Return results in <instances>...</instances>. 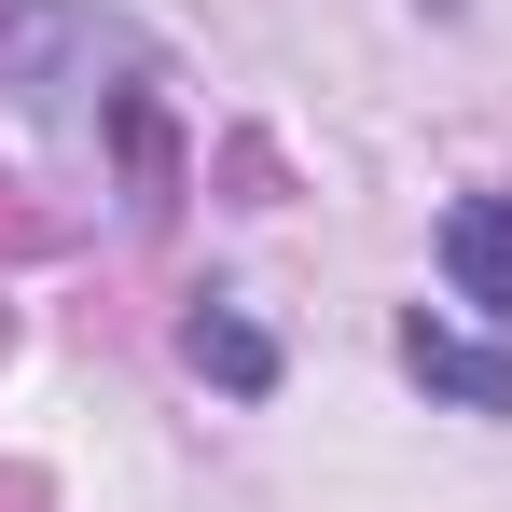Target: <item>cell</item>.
Instances as JSON below:
<instances>
[{
  "label": "cell",
  "instance_id": "4",
  "mask_svg": "<svg viewBox=\"0 0 512 512\" xmlns=\"http://www.w3.org/2000/svg\"><path fill=\"white\" fill-rule=\"evenodd\" d=\"M194 374H222V388H236V402H263V388H277V346L250 333V319H236V305H194Z\"/></svg>",
  "mask_w": 512,
  "mask_h": 512
},
{
  "label": "cell",
  "instance_id": "1",
  "mask_svg": "<svg viewBox=\"0 0 512 512\" xmlns=\"http://www.w3.org/2000/svg\"><path fill=\"white\" fill-rule=\"evenodd\" d=\"M153 84V42L97 0H0V97L28 125H111Z\"/></svg>",
  "mask_w": 512,
  "mask_h": 512
},
{
  "label": "cell",
  "instance_id": "2",
  "mask_svg": "<svg viewBox=\"0 0 512 512\" xmlns=\"http://www.w3.org/2000/svg\"><path fill=\"white\" fill-rule=\"evenodd\" d=\"M402 374L443 388V402H471V416H512V346H471L443 319H402Z\"/></svg>",
  "mask_w": 512,
  "mask_h": 512
},
{
  "label": "cell",
  "instance_id": "3",
  "mask_svg": "<svg viewBox=\"0 0 512 512\" xmlns=\"http://www.w3.org/2000/svg\"><path fill=\"white\" fill-rule=\"evenodd\" d=\"M443 277H457L485 319H512V194H471V208L443 222Z\"/></svg>",
  "mask_w": 512,
  "mask_h": 512
}]
</instances>
